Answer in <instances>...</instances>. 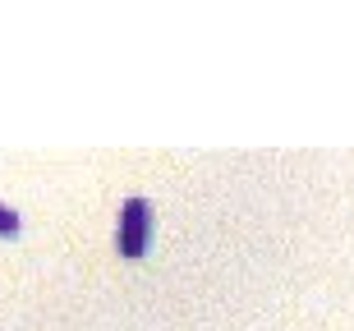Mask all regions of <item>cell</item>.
Masks as SVG:
<instances>
[{"instance_id": "cell-2", "label": "cell", "mask_w": 354, "mask_h": 331, "mask_svg": "<svg viewBox=\"0 0 354 331\" xmlns=\"http://www.w3.org/2000/svg\"><path fill=\"white\" fill-rule=\"evenodd\" d=\"M14 230H19V212L10 202H0V235H14Z\"/></svg>"}, {"instance_id": "cell-1", "label": "cell", "mask_w": 354, "mask_h": 331, "mask_svg": "<svg viewBox=\"0 0 354 331\" xmlns=\"http://www.w3.org/2000/svg\"><path fill=\"white\" fill-rule=\"evenodd\" d=\"M147 230H152V207L147 198H129L120 207V225H115V244L124 258H138L147 249Z\"/></svg>"}]
</instances>
